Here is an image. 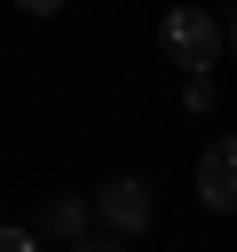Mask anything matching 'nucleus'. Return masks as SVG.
Wrapping results in <instances>:
<instances>
[{
  "instance_id": "nucleus-7",
  "label": "nucleus",
  "mask_w": 237,
  "mask_h": 252,
  "mask_svg": "<svg viewBox=\"0 0 237 252\" xmlns=\"http://www.w3.org/2000/svg\"><path fill=\"white\" fill-rule=\"evenodd\" d=\"M16 8H24V16H63L71 0H16Z\"/></svg>"
},
{
  "instance_id": "nucleus-6",
  "label": "nucleus",
  "mask_w": 237,
  "mask_h": 252,
  "mask_svg": "<svg viewBox=\"0 0 237 252\" xmlns=\"http://www.w3.org/2000/svg\"><path fill=\"white\" fill-rule=\"evenodd\" d=\"M182 110H213V79H182Z\"/></svg>"
},
{
  "instance_id": "nucleus-1",
  "label": "nucleus",
  "mask_w": 237,
  "mask_h": 252,
  "mask_svg": "<svg viewBox=\"0 0 237 252\" xmlns=\"http://www.w3.org/2000/svg\"><path fill=\"white\" fill-rule=\"evenodd\" d=\"M158 47H166V63H174L182 79H205V71L229 55L221 16H213V8H198V0H182V8H166V16H158Z\"/></svg>"
},
{
  "instance_id": "nucleus-8",
  "label": "nucleus",
  "mask_w": 237,
  "mask_h": 252,
  "mask_svg": "<svg viewBox=\"0 0 237 252\" xmlns=\"http://www.w3.org/2000/svg\"><path fill=\"white\" fill-rule=\"evenodd\" d=\"M71 252H126V244H118V236H79Z\"/></svg>"
},
{
  "instance_id": "nucleus-9",
  "label": "nucleus",
  "mask_w": 237,
  "mask_h": 252,
  "mask_svg": "<svg viewBox=\"0 0 237 252\" xmlns=\"http://www.w3.org/2000/svg\"><path fill=\"white\" fill-rule=\"evenodd\" d=\"M221 39H229V55H237V16H221Z\"/></svg>"
},
{
  "instance_id": "nucleus-3",
  "label": "nucleus",
  "mask_w": 237,
  "mask_h": 252,
  "mask_svg": "<svg viewBox=\"0 0 237 252\" xmlns=\"http://www.w3.org/2000/svg\"><path fill=\"white\" fill-rule=\"evenodd\" d=\"M198 205L205 213H237V134L205 142V158H198Z\"/></svg>"
},
{
  "instance_id": "nucleus-4",
  "label": "nucleus",
  "mask_w": 237,
  "mask_h": 252,
  "mask_svg": "<svg viewBox=\"0 0 237 252\" xmlns=\"http://www.w3.org/2000/svg\"><path fill=\"white\" fill-rule=\"evenodd\" d=\"M47 236L71 252L79 236H95V197H47Z\"/></svg>"
},
{
  "instance_id": "nucleus-2",
  "label": "nucleus",
  "mask_w": 237,
  "mask_h": 252,
  "mask_svg": "<svg viewBox=\"0 0 237 252\" xmlns=\"http://www.w3.org/2000/svg\"><path fill=\"white\" fill-rule=\"evenodd\" d=\"M95 220H103V236H142L150 220H158V197H150V181L142 173H111L103 189H95Z\"/></svg>"
},
{
  "instance_id": "nucleus-5",
  "label": "nucleus",
  "mask_w": 237,
  "mask_h": 252,
  "mask_svg": "<svg viewBox=\"0 0 237 252\" xmlns=\"http://www.w3.org/2000/svg\"><path fill=\"white\" fill-rule=\"evenodd\" d=\"M0 252H47V236H40V228H16V220H0Z\"/></svg>"
}]
</instances>
